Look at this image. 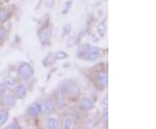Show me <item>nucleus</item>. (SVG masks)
I'll return each mask as SVG.
<instances>
[{
    "label": "nucleus",
    "instance_id": "f257e3e1",
    "mask_svg": "<svg viewBox=\"0 0 156 129\" xmlns=\"http://www.w3.org/2000/svg\"><path fill=\"white\" fill-rule=\"evenodd\" d=\"M18 71H19L21 77L24 80H28V79L31 78L34 75L33 67L27 62H23V64H21Z\"/></svg>",
    "mask_w": 156,
    "mask_h": 129
},
{
    "label": "nucleus",
    "instance_id": "f03ea898",
    "mask_svg": "<svg viewBox=\"0 0 156 129\" xmlns=\"http://www.w3.org/2000/svg\"><path fill=\"white\" fill-rule=\"evenodd\" d=\"M63 90L69 96H76L79 94V88L75 83L70 82L69 83H67V82H65V83L63 84Z\"/></svg>",
    "mask_w": 156,
    "mask_h": 129
},
{
    "label": "nucleus",
    "instance_id": "7ed1b4c3",
    "mask_svg": "<svg viewBox=\"0 0 156 129\" xmlns=\"http://www.w3.org/2000/svg\"><path fill=\"white\" fill-rule=\"evenodd\" d=\"M99 56H100V49L98 47H90L84 59L88 61H95L99 57Z\"/></svg>",
    "mask_w": 156,
    "mask_h": 129
},
{
    "label": "nucleus",
    "instance_id": "20e7f679",
    "mask_svg": "<svg viewBox=\"0 0 156 129\" xmlns=\"http://www.w3.org/2000/svg\"><path fill=\"white\" fill-rule=\"evenodd\" d=\"M41 108H42V112L44 113L49 114L54 109L53 101H51L50 99H45L44 101H43V105H41Z\"/></svg>",
    "mask_w": 156,
    "mask_h": 129
},
{
    "label": "nucleus",
    "instance_id": "39448f33",
    "mask_svg": "<svg viewBox=\"0 0 156 129\" xmlns=\"http://www.w3.org/2000/svg\"><path fill=\"white\" fill-rule=\"evenodd\" d=\"M42 113L41 104L39 103H33L28 109V114L30 117H37Z\"/></svg>",
    "mask_w": 156,
    "mask_h": 129
},
{
    "label": "nucleus",
    "instance_id": "423d86ee",
    "mask_svg": "<svg viewBox=\"0 0 156 129\" xmlns=\"http://www.w3.org/2000/svg\"><path fill=\"white\" fill-rule=\"evenodd\" d=\"M26 94H27L26 87L23 85H18L16 88V90H15V96L14 97L16 99H23L26 96Z\"/></svg>",
    "mask_w": 156,
    "mask_h": 129
},
{
    "label": "nucleus",
    "instance_id": "0eeeda50",
    "mask_svg": "<svg viewBox=\"0 0 156 129\" xmlns=\"http://www.w3.org/2000/svg\"><path fill=\"white\" fill-rule=\"evenodd\" d=\"M96 82L97 83L100 85L101 88L105 87L108 82V76H107V74L104 71H101L99 73L97 74L96 75Z\"/></svg>",
    "mask_w": 156,
    "mask_h": 129
},
{
    "label": "nucleus",
    "instance_id": "6e6552de",
    "mask_svg": "<svg viewBox=\"0 0 156 129\" xmlns=\"http://www.w3.org/2000/svg\"><path fill=\"white\" fill-rule=\"evenodd\" d=\"M80 107L83 110L85 111H89L92 107H93V102L91 100H89L88 98H83L82 101H80Z\"/></svg>",
    "mask_w": 156,
    "mask_h": 129
},
{
    "label": "nucleus",
    "instance_id": "1a4fd4ad",
    "mask_svg": "<svg viewBox=\"0 0 156 129\" xmlns=\"http://www.w3.org/2000/svg\"><path fill=\"white\" fill-rule=\"evenodd\" d=\"M38 37L39 39L41 41V43L43 44H49V35L48 32L44 30H40L38 31Z\"/></svg>",
    "mask_w": 156,
    "mask_h": 129
},
{
    "label": "nucleus",
    "instance_id": "9d476101",
    "mask_svg": "<svg viewBox=\"0 0 156 129\" xmlns=\"http://www.w3.org/2000/svg\"><path fill=\"white\" fill-rule=\"evenodd\" d=\"M89 48H90V45L88 44L82 45L77 51V56H79L80 58L84 59L86 55H87V53H88V51H89Z\"/></svg>",
    "mask_w": 156,
    "mask_h": 129
},
{
    "label": "nucleus",
    "instance_id": "9b49d317",
    "mask_svg": "<svg viewBox=\"0 0 156 129\" xmlns=\"http://www.w3.org/2000/svg\"><path fill=\"white\" fill-rule=\"evenodd\" d=\"M3 101L5 102V104L8 105V106H13L16 102V98L11 95H6L4 96Z\"/></svg>",
    "mask_w": 156,
    "mask_h": 129
},
{
    "label": "nucleus",
    "instance_id": "f8f14e48",
    "mask_svg": "<svg viewBox=\"0 0 156 129\" xmlns=\"http://www.w3.org/2000/svg\"><path fill=\"white\" fill-rule=\"evenodd\" d=\"M47 128L48 129H58V121L53 117H50L47 122Z\"/></svg>",
    "mask_w": 156,
    "mask_h": 129
},
{
    "label": "nucleus",
    "instance_id": "ddd939ff",
    "mask_svg": "<svg viewBox=\"0 0 156 129\" xmlns=\"http://www.w3.org/2000/svg\"><path fill=\"white\" fill-rule=\"evenodd\" d=\"M9 117V112L7 110H0V126L5 124Z\"/></svg>",
    "mask_w": 156,
    "mask_h": 129
},
{
    "label": "nucleus",
    "instance_id": "4468645a",
    "mask_svg": "<svg viewBox=\"0 0 156 129\" xmlns=\"http://www.w3.org/2000/svg\"><path fill=\"white\" fill-rule=\"evenodd\" d=\"M9 16H10L9 11H6L5 9H1L0 10V22H6L8 20V18H9Z\"/></svg>",
    "mask_w": 156,
    "mask_h": 129
},
{
    "label": "nucleus",
    "instance_id": "2eb2a0df",
    "mask_svg": "<svg viewBox=\"0 0 156 129\" xmlns=\"http://www.w3.org/2000/svg\"><path fill=\"white\" fill-rule=\"evenodd\" d=\"M4 84L5 85V87H13L15 85V80L12 78L11 76H5L4 79Z\"/></svg>",
    "mask_w": 156,
    "mask_h": 129
},
{
    "label": "nucleus",
    "instance_id": "dca6fc26",
    "mask_svg": "<svg viewBox=\"0 0 156 129\" xmlns=\"http://www.w3.org/2000/svg\"><path fill=\"white\" fill-rule=\"evenodd\" d=\"M68 57V54L64 51H58L55 54V58L56 60H63Z\"/></svg>",
    "mask_w": 156,
    "mask_h": 129
},
{
    "label": "nucleus",
    "instance_id": "f3484780",
    "mask_svg": "<svg viewBox=\"0 0 156 129\" xmlns=\"http://www.w3.org/2000/svg\"><path fill=\"white\" fill-rule=\"evenodd\" d=\"M73 120L72 119L68 118L65 120L64 124H63V129H72Z\"/></svg>",
    "mask_w": 156,
    "mask_h": 129
},
{
    "label": "nucleus",
    "instance_id": "a211bd4d",
    "mask_svg": "<svg viewBox=\"0 0 156 129\" xmlns=\"http://www.w3.org/2000/svg\"><path fill=\"white\" fill-rule=\"evenodd\" d=\"M71 4H72L71 1H68L66 3H64V5H63V10H62V14H66V13L69 12L70 7H71Z\"/></svg>",
    "mask_w": 156,
    "mask_h": 129
},
{
    "label": "nucleus",
    "instance_id": "6ab92c4d",
    "mask_svg": "<svg viewBox=\"0 0 156 129\" xmlns=\"http://www.w3.org/2000/svg\"><path fill=\"white\" fill-rule=\"evenodd\" d=\"M97 30H98V32H100V33L101 34V36H103V34H104L105 30H106V26H105L104 23L101 22L98 24V26H97Z\"/></svg>",
    "mask_w": 156,
    "mask_h": 129
},
{
    "label": "nucleus",
    "instance_id": "aec40b11",
    "mask_svg": "<svg viewBox=\"0 0 156 129\" xmlns=\"http://www.w3.org/2000/svg\"><path fill=\"white\" fill-rule=\"evenodd\" d=\"M6 91V87L4 83H0V97L5 96Z\"/></svg>",
    "mask_w": 156,
    "mask_h": 129
},
{
    "label": "nucleus",
    "instance_id": "412c9836",
    "mask_svg": "<svg viewBox=\"0 0 156 129\" xmlns=\"http://www.w3.org/2000/svg\"><path fill=\"white\" fill-rule=\"evenodd\" d=\"M71 30V25L69 24H66L64 27H63V35H67L70 32Z\"/></svg>",
    "mask_w": 156,
    "mask_h": 129
},
{
    "label": "nucleus",
    "instance_id": "4be33fe9",
    "mask_svg": "<svg viewBox=\"0 0 156 129\" xmlns=\"http://www.w3.org/2000/svg\"><path fill=\"white\" fill-rule=\"evenodd\" d=\"M6 35V30L4 27L0 26V39H3Z\"/></svg>",
    "mask_w": 156,
    "mask_h": 129
},
{
    "label": "nucleus",
    "instance_id": "5701e85b",
    "mask_svg": "<svg viewBox=\"0 0 156 129\" xmlns=\"http://www.w3.org/2000/svg\"><path fill=\"white\" fill-rule=\"evenodd\" d=\"M5 129H21L20 127L17 123H12L10 126H8Z\"/></svg>",
    "mask_w": 156,
    "mask_h": 129
},
{
    "label": "nucleus",
    "instance_id": "b1692460",
    "mask_svg": "<svg viewBox=\"0 0 156 129\" xmlns=\"http://www.w3.org/2000/svg\"><path fill=\"white\" fill-rule=\"evenodd\" d=\"M76 44V40H75V37H70L69 39L68 40V46L70 47V46H73V45Z\"/></svg>",
    "mask_w": 156,
    "mask_h": 129
}]
</instances>
